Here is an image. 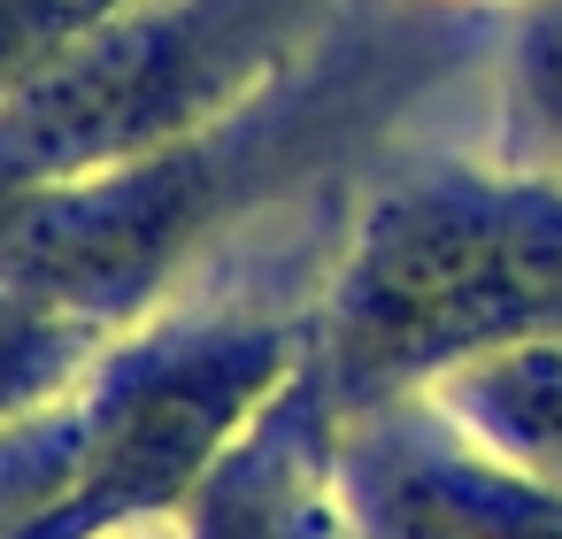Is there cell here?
Returning a JSON list of instances; mask_svg holds the SVG:
<instances>
[{"instance_id": "obj_1", "label": "cell", "mask_w": 562, "mask_h": 539, "mask_svg": "<svg viewBox=\"0 0 562 539\" xmlns=\"http://www.w3.org/2000/svg\"><path fill=\"white\" fill-rule=\"evenodd\" d=\"M454 55H462L454 24H416V16L355 24L347 16L232 116L124 170L24 201L0 224V278L116 339L170 308V285L201 262L216 232L355 162V147Z\"/></svg>"}, {"instance_id": "obj_2", "label": "cell", "mask_w": 562, "mask_h": 539, "mask_svg": "<svg viewBox=\"0 0 562 539\" xmlns=\"http://www.w3.org/2000/svg\"><path fill=\"white\" fill-rule=\"evenodd\" d=\"M516 347H562V178L508 162L378 178L308 308L324 408L347 424Z\"/></svg>"}, {"instance_id": "obj_3", "label": "cell", "mask_w": 562, "mask_h": 539, "mask_svg": "<svg viewBox=\"0 0 562 539\" xmlns=\"http://www.w3.org/2000/svg\"><path fill=\"white\" fill-rule=\"evenodd\" d=\"M301 370L308 316L162 308L116 332L63 401L0 431V539H132L186 516Z\"/></svg>"}, {"instance_id": "obj_4", "label": "cell", "mask_w": 562, "mask_h": 539, "mask_svg": "<svg viewBox=\"0 0 562 539\" xmlns=\"http://www.w3.org/2000/svg\"><path fill=\"white\" fill-rule=\"evenodd\" d=\"M339 24L347 0H132L0 101V224L232 116Z\"/></svg>"}, {"instance_id": "obj_5", "label": "cell", "mask_w": 562, "mask_h": 539, "mask_svg": "<svg viewBox=\"0 0 562 539\" xmlns=\"http://www.w3.org/2000/svg\"><path fill=\"white\" fill-rule=\"evenodd\" d=\"M331 493L362 539H562V485L485 447L431 393L347 416Z\"/></svg>"}, {"instance_id": "obj_6", "label": "cell", "mask_w": 562, "mask_h": 539, "mask_svg": "<svg viewBox=\"0 0 562 539\" xmlns=\"http://www.w3.org/2000/svg\"><path fill=\"white\" fill-rule=\"evenodd\" d=\"M447 416H462L485 447L562 485V347H516L493 362H470L431 385Z\"/></svg>"}, {"instance_id": "obj_7", "label": "cell", "mask_w": 562, "mask_h": 539, "mask_svg": "<svg viewBox=\"0 0 562 539\" xmlns=\"http://www.w3.org/2000/svg\"><path fill=\"white\" fill-rule=\"evenodd\" d=\"M501 162L562 178V0L508 9L501 40Z\"/></svg>"}, {"instance_id": "obj_8", "label": "cell", "mask_w": 562, "mask_h": 539, "mask_svg": "<svg viewBox=\"0 0 562 539\" xmlns=\"http://www.w3.org/2000/svg\"><path fill=\"white\" fill-rule=\"evenodd\" d=\"M101 347H109V332H93L86 316L47 308L40 293L0 278V431L40 416L47 401H63Z\"/></svg>"}, {"instance_id": "obj_9", "label": "cell", "mask_w": 562, "mask_h": 539, "mask_svg": "<svg viewBox=\"0 0 562 539\" xmlns=\"http://www.w3.org/2000/svg\"><path fill=\"white\" fill-rule=\"evenodd\" d=\"M124 9L132 0H0V101Z\"/></svg>"}, {"instance_id": "obj_10", "label": "cell", "mask_w": 562, "mask_h": 539, "mask_svg": "<svg viewBox=\"0 0 562 539\" xmlns=\"http://www.w3.org/2000/svg\"><path fill=\"white\" fill-rule=\"evenodd\" d=\"M278 539H362L355 524H347V508H339V493H331V462H324V478L285 508V524H278Z\"/></svg>"}, {"instance_id": "obj_11", "label": "cell", "mask_w": 562, "mask_h": 539, "mask_svg": "<svg viewBox=\"0 0 562 539\" xmlns=\"http://www.w3.org/2000/svg\"><path fill=\"white\" fill-rule=\"evenodd\" d=\"M416 9H431V16H470V9H485V0H416ZM493 9H524V0H493Z\"/></svg>"}]
</instances>
